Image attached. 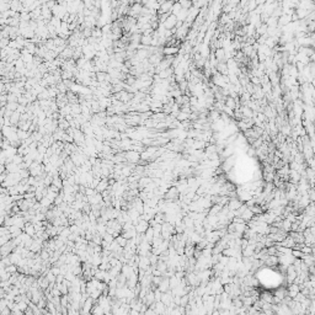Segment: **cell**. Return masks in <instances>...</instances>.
I'll list each match as a JSON object with an SVG mask.
<instances>
[{"label":"cell","instance_id":"cell-11","mask_svg":"<svg viewBox=\"0 0 315 315\" xmlns=\"http://www.w3.org/2000/svg\"><path fill=\"white\" fill-rule=\"evenodd\" d=\"M5 270L9 272V273H15L16 271H18V267H15L14 263H10V265H7V266L5 267Z\"/></svg>","mask_w":315,"mask_h":315},{"label":"cell","instance_id":"cell-14","mask_svg":"<svg viewBox=\"0 0 315 315\" xmlns=\"http://www.w3.org/2000/svg\"><path fill=\"white\" fill-rule=\"evenodd\" d=\"M9 313H10V310H9V309H3V310H1V313H0V314H9Z\"/></svg>","mask_w":315,"mask_h":315},{"label":"cell","instance_id":"cell-5","mask_svg":"<svg viewBox=\"0 0 315 315\" xmlns=\"http://www.w3.org/2000/svg\"><path fill=\"white\" fill-rule=\"evenodd\" d=\"M240 217H241L245 222H249V220H250V219L254 217V213H252L250 209H249V208H246L241 214H240Z\"/></svg>","mask_w":315,"mask_h":315},{"label":"cell","instance_id":"cell-10","mask_svg":"<svg viewBox=\"0 0 315 315\" xmlns=\"http://www.w3.org/2000/svg\"><path fill=\"white\" fill-rule=\"evenodd\" d=\"M22 161H23V158H22L21 155H20V156H19V155H15V156L12 158V161H11V163H14V164H16V165H20Z\"/></svg>","mask_w":315,"mask_h":315},{"label":"cell","instance_id":"cell-7","mask_svg":"<svg viewBox=\"0 0 315 315\" xmlns=\"http://www.w3.org/2000/svg\"><path fill=\"white\" fill-rule=\"evenodd\" d=\"M272 297L273 295H271L268 292H265V293H262L260 295V299L263 300V302H267V303H272Z\"/></svg>","mask_w":315,"mask_h":315},{"label":"cell","instance_id":"cell-15","mask_svg":"<svg viewBox=\"0 0 315 315\" xmlns=\"http://www.w3.org/2000/svg\"><path fill=\"white\" fill-rule=\"evenodd\" d=\"M4 219H5V218H4V217H1V215H0V225H1V224H3V222H4Z\"/></svg>","mask_w":315,"mask_h":315},{"label":"cell","instance_id":"cell-2","mask_svg":"<svg viewBox=\"0 0 315 315\" xmlns=\"http://www.w3.org/2000/svg\"><path fill=\"white\" fill-rule=\"evenodd\" d=\"M158 289L164 293V292H168L170 289V283H169V277H163V279L160 281V283L158 284Z\"/></svg>","mask_w":315,"mask_h":315},{"label":"cell","instance_id":"cell-6","mask_svg":"<svg viewBox=\"0 0 315 315\" xmlns=\"http://www.w3.org/2000/svg\"><path fill=\"white\" fill-rule=\"evenodd\" d=\"M286 295H287V289H284V288H279V289H277L276 293H275V297H277L279 300L283 299V298H284Z\"/></svg>","mask_w":315,"mask_h":315},{"label":"cell","instance_id":"cell-9","mask_svg":"<svg viewBox=\"0 0 315 315\" xmlns=\"http://www.w3.org/2000/svg\"><path fill=\"white\" fill-rule=\"evenodd\" d=\"M46 278L48 279V282H49V283H54V282H55V275H53V272H52L51 270H49V271L47 272Z\"/></svg>","mask_w":315,"mask_h":315},{"label":"cell","instance_id":"cell-13","mask_svg":"<svg viewBox=\"0 0 315 315\" xmlns=\"http://www.w3.org/2000/svg\"><path fill=\"white\" fill-rule=\"evenodd\" d=\"M38 153L43 155V154L46 153V148H44L43 145H39V147H38Z\"/></svg>","mask_w":315,"mask_h":315},{"label":"cell","instance_id":"cell-3","mask_svg":"<svg viewBox=\"0 0 315 315\" xmlns=\"http://www.w3.org/2000/svg\"><path fill=\"white\" fill-rule=\"evenodd\" d=\"M107 187H109V180H107V179H104V180H100V182L97 184V186L95 187V190H96L97 192H100V193H101V192L105 191V190H106Z\"/></svg>","mask_w":315,"mask_h":315},{"label":"cell","instance_id":"cell-8","mask_svg":"<svg viewBox=\"0 0 315 315\" xmlns=\"http://www.w3.org/2000/svg\"><path fill=\"white\" fill-rule=\"evenodd\" d=\"M116 243H117L121 247H124V246H126V244H127V239L124 238L123 235H121V236H116Z\"/></svg>","mask_w":315,"mask_h":315},{"label":"cell","instance_id":"cell-12","mask_svg":"<svg viewBox=\"0 0 315 315\" xmlns=\"http://www.w3.org/2000/svg\"><path fill=\"white\" fill-rule=\"evenodd\" d=\"M176 51H177V49H176V48H166V49H165V51H164V52H165V53H166V54H170V53H175Z\"/></svg>","mask_w":315,"mask_h":315},{"label":"cell","instance_id":"cell-1","mask_svg":"<svg viewBox=\"0 0 315 315\" xmlns=\"http://www.w3.org/2000/svg\"><path fill=\"white\" fill-rule=\"evenodd\" d=\"M124 156H126V161H128L131 164H137L140 160V154H138V152H136V150L128 152Z\"/></svg>","mask_w":315,"mask_h":315},{"label":"cell","instance_id":"cell-4","mask_svg":"<svg viewBox=\"0 0 315 315\" xmlns=\"http://www.w3.org/2000/svg\"><path fill=\"white\" fill-rule=\"evenodd\" d=\"M25 233L28 234L30 236H34L36 234V230H35V227L32 223H26L25 224Z\"/></svg>","mask_w":315,"mask_h":315}]
</instances>
